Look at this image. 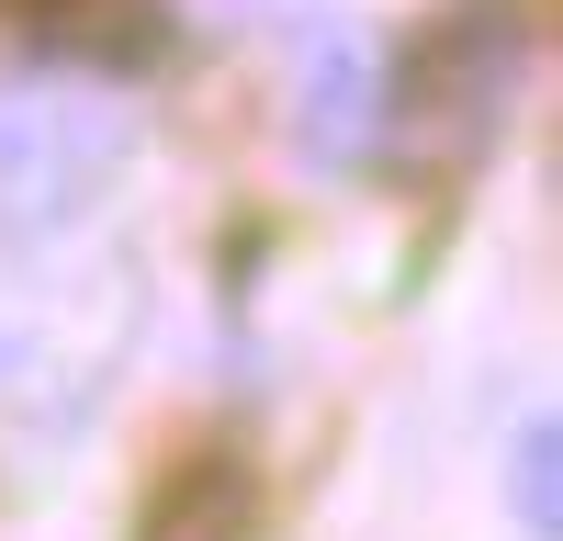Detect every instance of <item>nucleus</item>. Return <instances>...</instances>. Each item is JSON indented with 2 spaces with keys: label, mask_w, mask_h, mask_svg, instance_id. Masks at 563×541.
<instances>
[{
  "label": "nucleus",
  "mask_w": 563,
  "mask_h": 541,
  "mask_svg": "<svg viewBox=\"0 0 563 541\" xmlns=\"http://www.w3.org/2000/svg\"><path fill=\"white\" fill-rule=\"evenodd\" d=\"M372 90H384V68H372V45L361 34H327V57L305 68V113H294V147L305 158H361L372 147V124H384V102H372Z\"/></svg>",
  "instance_id": "3"
},
{
  "label": "nucleus",
  "mask_w": 563,
  "mask_h": 541,
  "mask_svg": "<svg viewBox=\"0 0 563 541\" xmlns=\"http://www.w3.org/2000/svg\"><path fill=\"white\" fill-rule=\"evenodd\" d=\"M135 147V124L102 79L68 68H12L0 79V238H45V225H79L113 192V169Z\"/></svg>",
  "instance_id": "1"
},
{
  "label": "nucleus",
  "mask_w": 563,
  "mask_h": 541,
  "mask_svg": "<svg viewBox=\"0 0 563 541\" xmlns=\"http://www.w3.org/2000/svg\"><path fill=\"white\" fill-rule=\"evenodd\" d=\"M507 57H519V23H507L496 0H474L462 23H440L429 45H417L406 102H429V113H485L496 90H507Z\"/></svg>",
  "instance_id": "2"
},
{
  "label": "nucleus",
  "mask_w": 563,
  "mask_h": 541,
  "mask_svg": "<svg viewBox=\"0 0 563 541\" xmlns=\"http://www.w3.org/2000/svg\"><path fill=\"white\" fill-rule=\"evenodd\" d=\"M519 530L530 541H563V429L552 418L519 429Z\"/></svg>",
  "instance_id": "4"
}]
</instances>
